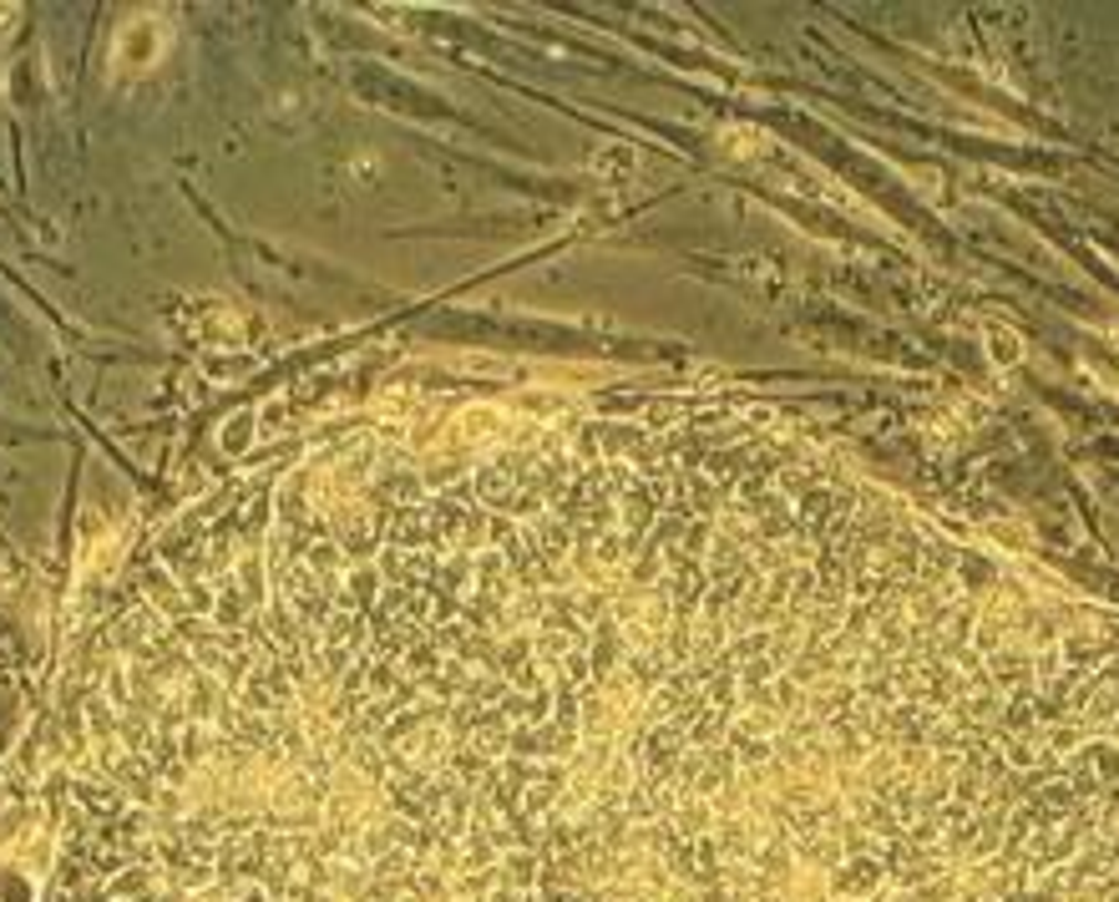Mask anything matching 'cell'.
Listing matches in <instances>:
<instances>
[{
    "label": "cell",
    "mask_w": 1119,
    "mask_h": 902,
    "mask_svg": "<svg viewBox=\"0 0 1119 902\" xmlns=\"http://www.w3.org/2000/svg\"><path fill=\"white\" fill-rule=\"evenodd\" d=\"M937 542L739 406L259 457L92 624L51 902H983L846 857V680Z\"/></svg>",
    "instance_id": "cell-1"
}]
</instances>
